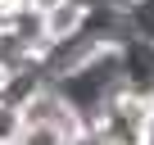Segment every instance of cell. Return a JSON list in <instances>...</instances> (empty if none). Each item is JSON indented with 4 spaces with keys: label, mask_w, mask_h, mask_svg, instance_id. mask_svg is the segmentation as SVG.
I'll use <instances>...</instances> for the list:
<instances>
[{
    "label": "cell",
    "mask_w": 154,
    "mask_h": 145,
    "mask_svg": "<svg viewBox=\"0 0 154 145\" xmlns=\"http://www.w3.org/2000/svg\"><path fill=\"white\" fill-rule=\"evenodd\" d=\"M23 131H27L23 109H14V104L0 100V145H18V140H23Z\"/></svg>",
    "instance_id": "8"
},
{
    "label": "cell",
    "mask_w": 154,
    "mask_h": 145,
    "mask_svg": "<svg viewBox=\"0 0 154 145\" xmlns=\"http://www.w3.org/2000/svg\"><path fill=\"white\" fill-rule=\"evenodd\" d=\"M91 23V5H82V0H54V5H45V41H50V54L68 41H77L86 32Z\"/></svg>",
    "instance_id": "4"
},
{
    "label": "cell",
    "mask_w": 154,
    "mask_h": 145,
    "mask_svg": "<svg viewBox=\"0 0 154 145\" xmlns=\"http://www.w3.org/2000/svg\"><path fill=\"white\" fill-rule=\"evenodd\" d=\"M27 68H45V63L36 59V50H27L5 23H0V77H18Z\"/></svg>",
    "instance_id": "6"
},
{
    "label": "cell",
    "mask_w": 154,
    "mask_h": 145,
    "mask_svg": "<svg viewBox=\"0 0 154 145\" xmlns=\"http://www.w3.org/2000/svg\"><path fill=\"white\" fill-rule=\"evenodd\" d=\"M18 145H68V131H59V127H27Z\"/></svg>",
    "instance_id": "9"
},
{
    "label": "cell",
    "mask_w": 154,
    "mask_h": 145,
    "mask_svg": "<svg viewBox=\"0 0 154 145\" xmlns=\"http://www.w3.org/2000/svg\"><path fill=\"white\" fill-rule=\"evenodd\" d=\"M68 145H104V140H100L95 127H82V131H72V136H68Z\"/></svg>",
    "instance_id": "10"
},
{
    "label": "cell",
    "mask_w": 154,
    "mask_h": 145,
    "mask_svg": "<svg viewBox=\"0 0 154 145\" xmlns=\"http://www.w3.org/2000/svg\"><path fill=\"white\" fill-rule=\"evenodd\" d=\"M118 45H122V91L154 109V45L131 36H118Z\"/></svg>",
    "instance_id": "3"
},
{
    "label": "cell",
    "mask_w": 154,
    "mask_h": 145,
    "mask_svg": "<svg viewBox=\"0 0 154 145\" xmlns=\"http://www.w3.org/2000/svg\"><path fill=\"white\" fill-rule=\"evenodd\" d=\"M95 131L104 145H149V131H154V109L140 104L136 95H118L104 104V113L95 118Z\"/></svg>",
    "instance_id": "2"
},
{
    "label": "cell",
    "mask_w": 154,
    "mask_h": 145,
    "mask_svg": "<svg viewBox=\"0 0 154 145\" xmlns=\"http://www.w3.org/2000/svg\"><path fill=\"white\" fill-rule=\"evenodd\" d=\"M118 23H122V36L154 45V0H127V5H118Z\"/></svg>",
    "instance_id": "7"
},
{
    "label": "cell",
    "mask_w": 154,
    "mask_h": 145,
    "mask_svg": "<svg viewBox=\"0 0 154 145\" xmlns=\"http://www.w3.org/2000/svg\"><path fill=\"white\" fill-rule=\"evenodd\" d=\"M23 122H27V127H59V131H68V136L82 131V122L72 118V109H68L50 86H41V91L23 104Z\"/></svg>",
    "instance_id": "5"
},
{
    "label": "cell",
    "mask_w": 154,
    "mask_h": 145,
    "mask_svg": "<svg viewBox=\"0 0 154 145\" xmlns=\"http://www.w3.org/2000/svg\"><path fill=\"white\" fill-rule=\"evenodd\" d=\"M50 91L72 109L82 127H95L109 100L122 95V45L118 36H100L91 45H77L50 77Z\"/></svg>",
    "instance_id": "1"
},
{
    "label": "cell",
    "mask_w": 154,
    "mask_h": 145,
    "mask_svg": "<svg viewBox=\"0 0 154 145\" xmlns=\"http://www.w3.org/2000/svg\"><path fill=\"white\" fill-rule=\"evenodd\" d=\"M149 145H154V131H149Z\"/></svg>",
    "instance_id": "11"
}]
</instances>
